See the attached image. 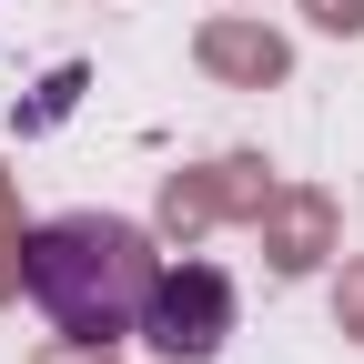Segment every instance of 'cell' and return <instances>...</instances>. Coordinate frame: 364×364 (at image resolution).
Listing matches in <instances>:
<instances>
[{"mask_svg": "<svg viewBox=\"0 0 364 364\" xmlns=\"http://www.w3.org/2000/svg\"><path fill=\"white\" fill-rule=\"evenodd\" d=\"M152 233L132 213H51L21 233V294L51 314L71 344H122L142 334V304H152Z\"/></svg>", "mask_w": 364, "mask_h": 364, "instance_id": "obj_1", "label": "cell"}, {"mask_svg": "<svg viewBox=\"0 0 364 364\" xmlns=\"http://www.w3.org/2000/svg\"><path fill=\"white\" fill-rule=\"evenodd\" d=\"M233 314H243V294H233L223 263H162L152 304H142V344L162 364H213L223 344H233Z\"/></svg>", "mask_w": 364, "mask_h": 364, "instance_id": "obj_2", "label": "cell"}]
</instances>
